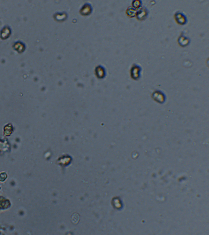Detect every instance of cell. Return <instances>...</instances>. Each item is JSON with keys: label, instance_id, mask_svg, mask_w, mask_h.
<instances>
[{"label": "cell", "instance_id": "6da1fadb", "mask_svg": "<svg viewBox=\"0 0 209 235\" xmlns=\"http://www.w3.org/2000/svg\"><path fill=\"white\" fill-rule=\"evenodd\" d=\"M174 18L177 23L181 25H184L187 23L186 16L182 12L178 11L174 15Z\"/></svg>", "mask_w": 209, "mask_h": 235}, {"label": "cell", "instance_id": "7a4b0ae2", "mask_svg": "<svg viewBox=\"0 0 209 235\" xmlns=\"http://www.w3.org/2000/svg\"><path fill=\"white\" fill-rule=\"evenodd\" d=\"M149 11L145 7H141L136 12V18L139 21L145 20L148 15Z\"/></svg>", "mask_w": 209, "mask_h": 235}, {"label": "cell", "instance_id": "3957f363", "mask_svg": "<svg viewBox=\"0 0 209 235\" xmlns=\"http://www.w3.org/2000/svg\"><path fill=\"white\" fill-rule=\"evenodd\" d=\"M141 68L140 66L138 65L134 64L131 67V76L134 79H137L140 76V72H141Z\"/></svg>", "mask_w": 209, "mask_h": 235}, {"label": "cell", "instance_id": "277c9868", "mask_svg": "<svg viewBox=\"0 0 209 235\" xmlns=\"http://www.w3.org/2000/svg\"><path fill=\"white\" fill-rule=\"evenodd\" d=\"M179 45L182 47H186L190 43V39L184 35H181L178 39Z\"/></svg>", "mask_w": 209, "mask_h": 235}, {"label": "cell", "instance_id": "5b68a950", "mask_svg": "<svg viewBox=\"0 0 209 235\" xmlns=\"http://www.w3.org/2000/svg\"><path fill=\"white\" fill-rule=\"evenodd\" d=\"M136 10L133 7H129L127 10L126 13L129 17H134L136 16Z\"/></svg>", "mask_w": 209, "mask_h": 235}, {"label": "cell", "instance_id": "8992f818", "mask_svg": "<svg viewBox=\"0 0 209 235\" xmlns=\"http://www.w3.org/2000/svg\"><path fill=\"white\" fill-rule=\"evenodd\" d=\"M80 220V216L77 213H73L71 217V221L72 223L74 224H77L79 222Z\"/></svg>", "mask_w": 209, "mask_h": 235}, {"label": "cell", "instance_id": "52a82bcc", "mask_svg": "<svg viewBox=\"0 0 209 235\" xmlns=\"http://www.w3.org/2000/svg\"><path fill=\"white\" fill-rule=\"evenodd\" d=\"M142 5V2L141 0H133L132 2V6L135 9H138L141 7Z\"/></svg>", "mask_w": 209, "mask_h": 235}, {"label": "cell", "instance_id": "ba28073f", "mask_svg": "<svg viewBox=\"0 0 209 235\" xmlns=\"http://www.w3.org/2000/svg\"><path fill=\"white\" fill-rule=\"evenodd\" d=\"M10 29L7 27L3 29V30L1 32V37L3 39H6L9 37V36L10 35Z\"/></svg>", "mask_w": 209, "mask_h": 235}, {"label": "cell", "instance_id": "9c48e42d", "mask_svg": "<svg viewBox=\"0 0 209 235\" xmlns=\"http://www.w3.org/2000/svg\"><path fill=\"white\" fill-rule=\"evenodd\" d=\"M14 47L16 50H17V51H18L19 52H22L24 49L23 45L19 43L16 44L14 46Z\"/></svg>", "mask_w": 209, "mask_h": 235}]
</instances>
